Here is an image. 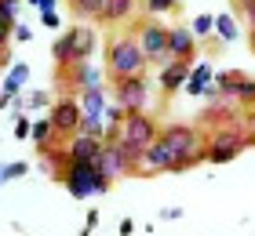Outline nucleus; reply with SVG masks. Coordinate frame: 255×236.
I'll return each instance as SVG.
<instances>
[{"label":"nucleus","instance_id":"obj_1","mask_svg":"<svg viewBox=\"0 0 255 236\" xmlns=\"http://www.w3.org/2000/svg\"><path fill=\"white\" fill-rule=\"evenodd\" d=\"M160 142L171 149V171L168 174H186L197 163H204V131L197 124H168L160 127Z\"/></svg>","mask_w":255,"mask_h":236},{"label":"nucleus","instance_id":"obj_2","mask_svg":"<svg viewBox=\"0 0 255 236\" xmlns=\"http://www.w3.org/2000/svg\"><path fill=\"white\" fill-rule=\"evenodd\" d=\"M248 146H255V135H245V124L241 120L215 124V131L204 135V163H230Z\"/></svg>","mask_w":255,"mask_h":236},{"label":"nucleus","instance_id":"obj_3","mask_svg":"<svg viewBox=\"0 0 255 236\" xmlns=\"http://www.w3.org/2000/svg\"><path fill=\"white\" fill-rule=\"evenodd\" d=\"M146 69H149V62H146V55H142V47H138L131 29L110 37V44H106V77L110 80L138 77V73H146Z\"/></svg>","mask_w":255,"mask_h":236},{"label":"nucleus","instance_id":"obj_4","mask_svg":"<svg viewBox=\"0 0 255 236\" xmlns=\"http://www.w3.org/2000/svg\"><path fill=\"white\" fill-rule=\"evenodd\" d=\"M95 26L80 22V26H69L59 40L51 44V55H55V66H77V62H88L95 55Z\"/></svg>","mask_w":255,"mask_h":236},{"label":"nucleus","instance_id":"obj_5","mask_svg":"<svg viewBox=\"0 0 255 236\" xmlns=\"http://www.w3.org/2000/svg\"><path fill=\"white\" fill-rule=\"evenodd\" d=\"M66 193L73 196V200H91V196H102V193H110L113 182L102 174L95 163H84V160H69L66 163Z\"/></svg>","mask_w":255,"mask_h":236},{"label":"nucleus","instance_id":"obj_6","mask_svg":"<svg viewBox=\"0 0 255 236\" xmlns=\"http://www.w3.org/2000/svg\"><path fill=\"white\" fill-rule=\"evenodd\" d=\"M131 33H135V40L142 47L149 66H164L168 62V26H160L157 18H146V22H138Z\"/></svg>","mask_w":255,"mask_h":236},{"label":"nucleus","instance_id":"obj_7","mask_svg":"<svg viewBox=\"0 0 255 236\" xmlns=\"http://www.w3.org/2000/svg\"><path fill=\"white\" fill-rule=\"evenodd\" d=\"M113 102H117L124 113H146V105H149V77L138 73V77L113 80Z\"/></svg>","mask_w":255,"mask_h":236},{"label":"nucleus","instance_id":"obj_8","mask_svg":"<svg viewBox=\"0 0 255 236\" xmlns=\"http://www.w3.org/2000/svg\"><path fill=\"white\" fill-rule=\"evenodd\" d=\"M80 116H84V109H80L77 94H62V98H55L51 109H48V120L55 127V138L69 142V138L80 131Z\"/></svg>","mask_w":255,"mask_h":236},{"label":"nucleus","instance_id":"obj_9","mask_svg":"<svg viewBox=\"0 0 255 236\" xmlns=\"http://www.w3.org/2000/svg\"><path fill=\"white\" fill-rule=\"evenodd\" d=\"M117 138H128V142H135V146H149V142H157L160 138V127L157 120L149 113H128L124 116V124H121V135Z\"/></svg>","mask_w":255,"mask_h":236},{"label":"nucleus","instance_id":"obj_10","mask_svg":"<svg viewBox=\"0 0 255 236\" xmlns=\"http://www.w3.org/2000/svg\"><path fill=\"white\" fill-rule=\"evenodd\" d=\"M190 69H193V58H168L164 66H160V73H157V84L164 94H175L186 87V77H190Z\"/></svg>","mask_w":255,"mask_h":236},{"label":"nucleus","instance_id":"obj_11","mask_svg":"<svg viewBox=\"0 0 255 236\" xmlns=\"http://www.w3.org/2000/svg\"><path fill=\"white\" fill-rule=\"evenodd\" d=\"M171 149L164 146V142H149V146L142 149V174H168L171 171Z\"/></svg>","mask_w":255,"mask_h":236},{"label":"nucleus","instance_id":"obj_12","mask_svg":"<svg viewBox=\"0 0 255 236\" xmlns=\"http://www.w3.org/2000/svg\"><path fill=\"white\" fill-rule=\"evenodd\" d=\"M95 167H99L102 174H106L110 182H117V178H128V163H124V157H121L117 142H102V153H99Z\"/></svg>","mask_w":255,"mask_h":236},{"label":"nucleus","instance_id":"obj_13","mask_svg":"<svg viewBox=\"0 0 255 236\" xmlns=\"http://www.w3.org/2000/svg\"><path fill=\"white\" fill-rule=\"evenodd\" d=\"M197 37L190 26H168V58H193Z\"/></svg>","mask_w":255,"mask_h":236},{"label":"nucleus","instance_id":"obj_14","mask_svg":"<svg viewBox=\"0 0 255 236\" xmlns=\"http://www.w3.org/2000/svg\"><path fill=\"white\" fill-rule=\"evenodd\" d=\"M66 160H84V163H95L99 153H102V138H91V135H73L66 142Z\"/></svg>","mask_w":255,"mask_h":236},{"label":"nucleus","instance_id":"obj_15","mask_svg":"<svg viewBox=\"0 0 255 236\" xmlns=\"http://www.w3.org/2000/svg\"><path fill=\"white\" fill-rule=\"evenodd\" d=\"M212 77H215V69L208 66V62H193V69H190V77H186V91L190 98H201V94L212 87Z\"/></svg>","mask_w":255,"mask_h":236},{"label":"nucleus","instance_id":"obj_16","mask_svg":"<svg viewBox=\"0 0 255 236\" xmlns=\"http://www.w3.org/2000/svg\"><path fill=\"white\" fill-rule=\"evenodd\" d=\"M77 102H80V109H84V116H106V87H84V91H77Z\"/></svg>","mask_w":255,"mask_h":236},{"label":"nucleus","instance_id":"obj_17","mask_svg":"<svg viewBox=\"0 0 255 236\" xmlns=\"http://www.w3.org/2000/svg\"><path fill=\"white\" fill-rule=\"evenodd\" d=\"M26 84H29V62H11L7 73H4V84H0V91L15 98V94L26 91Z\"/></svg>","mask_w":255,"mask_h":236},{"label":"nucleus","instance_id":"obj_18","mask_svg":"<svg viewBox=\"0 0 255 236\" xmlns=\"http://www.w3.org/2000/svg\"><path fill=\"white\" fill-rule=\"evenodd\" d=\"M29 142L37 146V153H48V149L59 146V138H55V127H51L48 116H44V120H33V127H29Z\"/></svg>","mask_w":255,"mask_h":236},{"label":"nucleus","instance_id":"obj_19","mask_svg":"<svg viewBox=\"0 0 255 236\" xmlns=\"http://www.w3.org/2000/svg\"><path fill=\"white\" fill-rule=\"evenodd\" d=\"M135 15V0H106V7H102L99 22H106V26H117V22H128Z\"/></svg>","mask_w":255,"mask_h":236},{"label":"nucleus","instance_id":"obj_20","mask_svg":"<svg viewBox=\"0 0 255 236\" xmlns=\"http://www.w3.org/2000/svg\"><path fill=\"white\" fill-rule=\"evenodd\" d=\"M212 37L219 44H234L241 37V26H237V15H230V11H223V15H215V33Z\"/></svg>","mask_w":255,"mask_h":236},{"label":"nucleus","instance_id":"obj_21","mask_svg":"<svg viewBox=\"0 0 255 236\" xmlns=\"http://www.w3.org/2000/svg\"><path fill=\"white\" fill-rule=\"evenodd\" d=\"M241 80H245V73H234V69H219V73L212 77V87L223 94V98H234L237 87H241Z\"/></svg>","mask_w":255,"mask_h":236},{"label":"nucleus","instance_id":"obj_22","mask_svg":"<svg viewBox=\"0 0 255 236\" xmlns=\"http://www.w3.org/2000/svg\"><path fill=\"white\" fill-rule=\"evenodd\" d=\"M113 142H117L121 157L128 163V174H142V146H135V142H128V138H113Z\"/></svg>","mask_w":255,"mask_h":236},{"label":"nucleus","instance_id":"obj_23","mask_svg":"<svg viewBox=\"0 0 255 236\" xmlns=\"http://www.w3.org/2000/svg\"><path fill=\"white\" fill-rule=\"evenodd\" d=\"M190 29H193L197 40H208V37L215 33V15H208V11H204V15H197V18L190 22Z\"/></svg>","mask_w":255,"mask_h":236},{"label":"nucleus","instance_id":"obj_24","mask_svg":"<svg viewBox=\"0 0 255 236\" xmlns=\"http://www.w3.org/2000/svg\"><path fill=\"white\" fill-rule=\"evenodd\" d=\"M77 135L102 138V135H106V116H80V131H77Z\"/></svg>","mask_w":255,"mask_h":236},{"label":"nucleus","instance_id":"obj_25","mask_svg":"<svg viewBox=\"0 0 255 236\" xmlns=\"http://www.w3.org/2000/svg\"><path fill=\"white\" fill-rule=\"evenodd\" d=\"M142 7H146L149 18H160V15H171L179 7V0H142Z\"/></svg>","mask_w":255,"mask_h":236},{"label":"nucleus","instance_id":"obj_26","mask_svg":"<svg viewBox=\"0 0 255 236\" xmlns=\"http://www.w3.org/2000/svg\"><path fill=\"white\" fill-rule=\"evenodd\" d=\"M102 7H106V0H73V11L80 18H99Z\"/></svg>","mask_w":255,"mask_h":236},{"label":"nucleus","instance_id":"obj_27","mask_svg":"<svg viewBox=\"0 0 255 236\" xmlns=\"http://www.w3.org/2000/svg\"><path fill=\"white\" fill-rule=\"evenodd\" d=\"M234 102H237V105H245V109H252V105H255V80H252V77L241 80V87H237V94H234Z\"/></svg>","mask_w":255,"mask_h":236},{"label":"nucleus","instance_id":"obj_28","mask_svg":"<svg viewBox=\"0 0 255 236\" xmlns=\"http://www.w3.org/2000/svg\"><path fill=\"white\" fill-rule=\"evenodd\" d=\"M26 109H51V94L48 91H29L26 94Z\"/></svg>","mask_w":255,"mask_h":236},{"label":"nucleus","instance_id":"obj_29","mask_svg":"<svg viewBox=\"0 0 255 236\" xmlns=\"http://www.w3.org/2000/svg\"><path fill=\"white\" fill-rule=\"evenodd\" d=\"M22 15V0H0V18L4 22H18Z\"/></svg>","mask_w":255,"mask_h":236},{"label":"nucleus","instance_id":"obj_30","mask_svg":"<svg viewBox=\"0 0 255 236\" xmlns=\"http://www.w3.org/2000/svg\"><path fill=\"white\" fill-rule=\"evenodd\" d=\"M26 174H29V163H26V160L7 163V182H18V178H26Z\"/></svg>","mask_w":255,"mask_h":236},{"label":"nucleus","instance_id":"obj_31","mask_svg":"<svg viewBox=\"0 0 255 236\" xmlns=\"http://www.w3.org/2000/svg\"><path fill=\"white\" fill-rule=\"evenodd\" d=\"M62 26V18H59V11H40V29H59Z\"/></svg>","mask_w":255,"mask_h":236},{"label":"nucleus","instance_id":"obj_32","mask_svg":"<svg viewBox=\"0 0 255 236\" xmlns=\"http://www.w3.org/2000/svg\"><path fill=\"white\" fill-rule=\"evenodd\" d=\"M124 116H128V113L121 109L117 102H110V105H106V124H124Z\"/></svg>","mask_w":255,"mask_h":236},{"label":"nucleus","instance_id":"obj_33","mask_svg":"<svg viewBox=\"0 0 255 236\" xmlns=\"http://www.w3.org/2000/svg\"><path fill=\"white\" fill-rule=\"evenodd\" d=\"M11 40H15V22H4V18H0V47H7Z\"/></svg>","mask_w":255,"mask_h":236},{"label":"nucleus","instance_id":"obj_34","mask_svg":"<svg viewBox=\"0 0 255 236\" xmlns=\"http://www.w3.org/2000/svg\"><path fill=\"white\" fill-rule=\"evenodd\" d=\"M29 127H33V124L26 120V116H18V120H15V138H18V142H29Z\"/></svg>","mask_w":255,"mask_h":236},{"label":"nucleus","instance_id":"obj_35","mask_svg":"<svg viewBox=\"0 0 255 236\" xmlns=\"http://www.w3.org/2000/svg\"><path fill=\"white\" fill-rule=\"evenodd\" d=\"M15 40H18V44H26V40H33V29L26 26V22H15Z\"/></svg>","mask_w":255,"mask_h":236},{"label":"nucleus","instance_id":"obj_36","mask_svg":"<svg viewBox=\"0 0 255 236\" xmlns=\"http://www.w3.org/2000/svg\"><path fill=\"white\" fill-rule=\"evenodd\" d=\"M135 218H121V226H117V236H135Z\"/></svg>","mask_w":255,"mask_h":236},{"label":"nucleus","instance_id":"obj_37","mask_svg":"<svg viewBox=\"0 0 255 236\" xmlns=\"http://www.w3.org/2000/svg\"><path fill=\"white\" fill-rule=\"evenodd\" d=\"M99 226V207H88V215H84V229H95Z\"/></svg>","mask_w":255,"mask_h":236},{"label":"nucleus","instance_id":"obj_38","mask_svg":"<svg viewBox=\"0 0 255 236\" xmlns=\"http://www.w3.org/2000/svg\"><path fill=\"white\" fill-rule=\"evenodd\" d=\"M241 7H245V18L252 22V33H255V0H245Z\"/></svg>","mask_w":255,"mask_h":236},{"label":"nucleus","instance_id":"obj_39","mask_svg":"<svg viewBox=\"0 0 255 236\" xmlns=\"http://www.w3.org/2000/svg\"><path fill=\"white\" fill-rule=\"evenodd\" d=\"M160 218H164V222H175V218H182V207H164V211H160Z\"/></svg>","mask_w":255,"mask_h":236},{"label":"nucleus","instance_id":"obj_40","mask_svg":"<svg viewBox=\"0 0 255 236\" xmlns=\"http://www.w3.org/2000/svg\"><path fill=\"white\" fill-rule=\"evenodd\" d=\"M7 66H11V51H7V47H0V77H4Z\"/></svg>","mask_w":255,"mask_h":236},{"label":"nucleus","instance_id":"obj_41","mask_svg":"<svg viewBox=\"0 0 255 236\" xmlns=\"http://www.w3.org/2000/svg\"><path fill=\"white\" fill-rule=\"evenodd\" d=\"M55 4H59V0H33V7H37V11H51Z\"/></svg>","mask_w":255,"mask_h":236},{"label":"nucleus","instance_id":"obj_42","mask_svg":"<svg viewBox=\"0 0 255 236\" xmlns=\"http://www.w3.org/2000/svg\"><path fill=\"white\" fill-rule=\"evenodd\" d=\"M0 109H11V94H4V91H0Z\"/></svg>","mask_w":255,"mask_h":236},{"label":"nucleus","instance_id":"obj_43","mask_svg":"<svg viewBox=\"0 0 255 236\" xmlns=\"http://www.w3.org/2000/svg\"><path fill=\"white\" fill-rule=\"evenodd\" d=\"M0 185H7V163H0Z\"/></svg>","mask_w":255,"mask_h":236},{"label":"nucleus","instance_id":"obj_44","mask_svg":"<svg viewBox=\"0 0 255 236\" xmlns=\"http://www.w3.org/2000/svg\"><path fill=\"white\" fill-rule=\"evenodd\" d=\"M248 124H252V135H255V105L248 109Z\"/></svg>","mask_w":255,"mask_h":236},{"label":"nucleus","instance_id":"obj_45","mask_svg":"<svg viewBox=\"0 0 255 236\" xmlns=\"http://www.w3.org/2000/svg\"><path fill=\"white\" fill-rule=\"evenodd\" d=\"M80 236H95V229H80Z\"/></svg>","mask_w":255,"mask_h":236},{"label":"nucleus","instance_id":"obj_46","mask_svg":"<svg viewBox=\"0 0 255 236\" xmlns=\"http://www.w3.org/2000/svg\"><path fill=\"white\" fill-rule=\"evenodd\" d=\"M234 4H237V7H241V4H245V0H234Z\"/></svg>","mask_w":255,"mask_h":236}]
</instances>
